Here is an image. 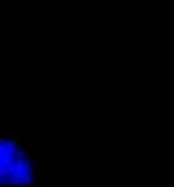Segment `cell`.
Here are the masks:
<instances>
[{
    "label": "cell",
    "mask_w": 174,
    "mask_h": 187,
    "mask_svg": "<svg viewBox=\"0 0 174 187\" xmlns=\"http://www.w3.org/2000/svg\"><path fill=\"white\" fill-rule=\"evenodd\" d=\"M41 175L39 152L17 131L0 128V186L36 184Z\"/></svg>",
    "instance_id": "1"
}]
</instances>
